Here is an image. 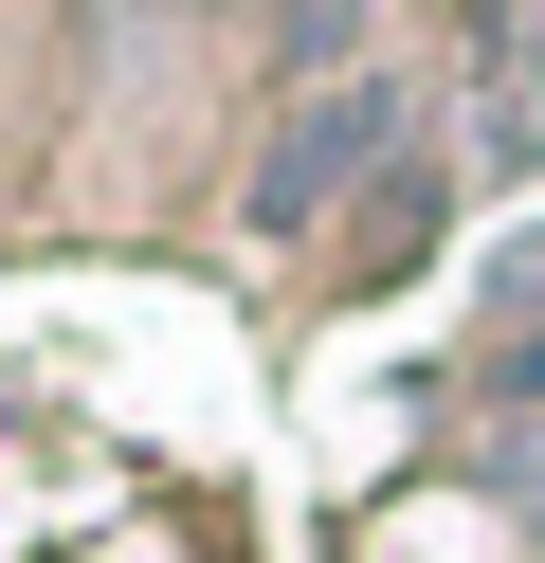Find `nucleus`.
<instances>
[{"label": "nucleus", "mask_w": 545, "mask_h": 563, "mask_svg": "<svg viewBox=\"0 0 545 563\" xmlns=\"http://www.w3.org/2000/svg\"><path fill=\"white\" fill-rule=\"evenodd\" d=\"M382 183H400V74H346V91H309V110L254 146V236H327Z\"/></svg>", "instance_id": "nucleus-1"}]
</instances>
